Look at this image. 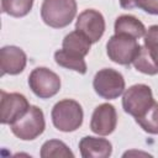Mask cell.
I'll list each match as a JSON object with an SVG mask.
<instances>
[{"instance_id":"obj_20","label":"cell","mask_w":158,"mask_h":158,"mask_svg":"<svg viewBox=\"0 0 158 158\" xmlns=\"http://www.w3.org/2000/svg\"><path fill=\"white\" fill-rule=\"evenodd\" d=\"M132 64H133V67L138 72H141L143 74H147V75H156V74H158V69L156 68V65L153 64V62L148 57L144 46L139 47V51H138L136 58L133 59Z\"/></svg>"},{"instance_id":"obj_16","label":"cell","mask_w":158,"mask_h":158,"mask_svg":"<svg viewBox=\"0 0 158 158\" xmlns=\"http://www.w3.org/2000/svg\"><path fill=\"white\" fill-rule=\"evenodd\" d=\"M135 120L144 132L158 135V102L153 101V104Z\"/></svg>"},{"instance_id":"obj_4","label":"cell","mask_w":158,"mask_h":158,"mask_svg":"<svg viewBox=\"0 0 158 158\" xmlns=\"http://www.w3.org/2000/svg\"><path fill=\"white\" fill-rule=\"evenodd\" d=\"M139 47L135 37L115 33L106 43V53L112 62L121 65H130L136 58Z\"/></svg>"},{"instance_id":"obj_17","label":"cell","mask_w":158,"mask_h":158,"mask_svg":"<svg viewBox=\"0 0 158 158\" xmlns=\"http://www.w3.org/2000/svg\"><path fill=\"white\" fill-rule=\"evenodd\" d=\"M41 157L42 158H73L74 154L69 149V147L58 139H49L43 143L41 148Z\"/></svg>"},{"instance_id":"obj_8","label":"cell","mask_w":158,"mask_h":158,"mask_svg":"<svg viewBox=\"0 0 158 158\" xmlns=\"http://www.w3.org/2000/svg\"><path fill=\"white\" fill-rule=\"evenodd\" d=\"M30 104L27 99L19 93H6L0 91V121L2 125H12L20 117H22Z\"/></svg>"},{"instance_id":"obj_10","label":"cell","mask_w":158,"mask_h":158,"mask_svg":"<svg viewBox=\"0 0 158 158\" xmlns=\"http://www.w3.org/2000/svg\"><path fill=\"white\" fill-rule=\"evenodd\" d=\"M117 125V114L116 109L111 104H101L99 105L91 116L90 128L94 133L99 136L111 135Z\"/></svg>"},{"instance_id":"obj_18","label":"cell","mask_w":158,"mask_h":158,"mask_svg":"<svg viewBox=\"0 0 158 158\" xmlns=\"http://www.w3.org/2000/svg\"><path fill=\"white\" fill-rule=\"evenodd\" d=\"M33 5V0H1V11L12 17L26 16Z\"/></svg>"},{"instance_id":"obj_6","label":"cell","mask_w":158,"mask_h":158,"mask_svg":"<svg viewBox=\"0 0 158 158\" xmlns=\"http://www.w3.org/2000/svg\"><path fill=\"white\" fill-rule=\"evenodd\" d=\"M28 85L40 99H49L60 90V78L51 69L38 67L31 72Z\"/></svg>"},{"instance_id":"obj_19","label":"cell","mask_w":158,"mask_h":158,"mask_svg":"<svg viewBox=\"0 0 158 158\" xmlns=\"http://www.w3.org/2000/svg\"><path fill=\"white\" fill-rule=\"evenodd\" d=\"M143 41H144L143 46L147 51L148 57L158 69V25H153L146 31V35L143 36Z\"/></svg>"},{"instance_id":"obj_21","label":"cell","mask_w":158,"mask_h":158,"mask_svg":"<svg viewBox=\"0 0 158 158\" xmlns=\"http://www.w3.org/2000/svg\"><path fill=\"white\" fill-rule=\"evenodd\" d=\"M122 9L138 7L151 15H158V0H120Z\"/></svg>"},{"instance_id":"obj_11","label":"cell","mask_w":158,"mask_h":158,"mask_svg":"<svg viewBox=\"0 0 158 158\" xmlns=\"http://www.w3.org/2000/svg\"><path fill=\"white\" fill-rule=\"evenodd\" d=\"M27 63L26 53L16 46H5L0 49L1 75H16L23 72Z\"/></svg>"},{"instance_id":"obj_12","label":"cell","mask_w":158,"mask_h":158,"mask_svg":"<svg viewBox=\"0 0 158 158\" xmlns=\"http://www.w3.org/2000/svg\"><path fill=\"white\" fill-rule=\"evenodd\" d=\"M79 149L83 158H107L112 153V144L105 138L85 136L79 142Z\"/></svg>"},{"instance_id":"obj_5","label":"cell","mask_w":158,"mask_h":158,"mask_svg":"<svg viewBox=\"0 0 158 158\" xmlns=\"http://www.w3.org/2000/svg\"><path fill=\"white\" fill-rule=\"evenodd\" d=\"M95 93L106 100L118 98L125 90V79L122 74L111 68L100 69L93 80Z\"/></svg>"},{"instance_id":"obj_2","label":"cell","mask_w":158,"mask_h":158,"mask_svg":"<svg viewBox=\"0 0 158 158\" xmlns=\"http://www.w3.org/2000/svg\"><path fill=\"white\" fill-rule=\"evenodd\" d=\"M54 127L62 132H73L83 123V109L80 104L72 99L58 101L51 112Z\"/></svg>"},{"instance_id":"obj_13","label":"cell","mask_w":158,"mask_h":158,"mask_svg":"<svg viewBox=\"0 0 158 158\" xmlns=\"http://www.w3.org/2000/svg\"><path fill=\"white\" fill-rule=\"evenodd\" d=\"M146 31L144 25L132 15H121L115 21L116 35H127L138 40L146 35Z\"/></svg>"},{"instance_id":"obj_14","label":"cell","mask_w":158,"mask_h":158,"mask_svg":"<svg viewBox=\"0 0 158 158\" xmlns=\"http://www.w3.org/2000/svg\"><path fill=\"white\" fill-rule=\"evenodd\" d=\"M91 47V42L79 31H73L69 32L62 43V48L69 53L80 56V57H85Z\"/></svg>"},{"instance_id":"obj_1","label":"cell","mask_w":158,"mask_h":158,"mask_svg":"<svg viewBox=\"0 0 158 158\" xmlns=\"http://www.w3.org/2000/svg\"><path fill=\"white\" fill-rule=\"evenodd\" d=\"M77 15L75 0H43L41 17L43 22L53 28L68 26Z\"/></svg>"},{"instance_id":"obj_15","label":"cell","mask_w":158,"mask_h":158,"mask_svg":"<svg viewBox=\"0 0 158 158\" xmlns=\"http://www.w3.org/2000/svg\"><path fill=\"white\" fill-rule=\"evenodd\" d=\"M54 60L58 65L67 68V69H70V70H74V72H78L79 74H85L86 69H88L86 63L84 60V57L69 53V52L64 51L63 48L56 51Z\"/></svg>"},{"instance_id":"obj_7","label":"cell","mask_w":158,"mask_h":158,"mask_svg":"<svg viewBox=\"0 0 158 158\" xmlns=\"http://www.w3.org/2000/svg\"><path fill=\"white\" fill-rule=\"evenodd\" d=\"M152 89L146 84H136L130 86L122 96V107L126 114L135 118L141 116L153 104Z\"/></svg>"},{"instance_id":"obj_9","label":"cell","mask_w":158,"mask_h":158,"mask_svg":"<svg viewBox=\"0 0 158 158\" xmlns=\"http://www.w3.org/2000/svg\"><path fill=\"white\" fill-rule=\"evenodd\" d=\"M75 30L83 33L91 43H95L105 32V19L98 10L86 9L79 14Z\"/></svg>"},{"instance_id":"obj_3","label":"cell","mask_w":158,"mask_h":158,"mask_svg":"<svg viewBox=\"0 0 158 158\" xmlns=\"http://www.w3.org/2000/svg\"><path fill=\"white\" fill-rule=\"evenodd\" d=\"M44 127L43 111L38 106H30L27 112L11 125V131L22 141H32L43 133Z\"/></svg>"}]
</instances>
